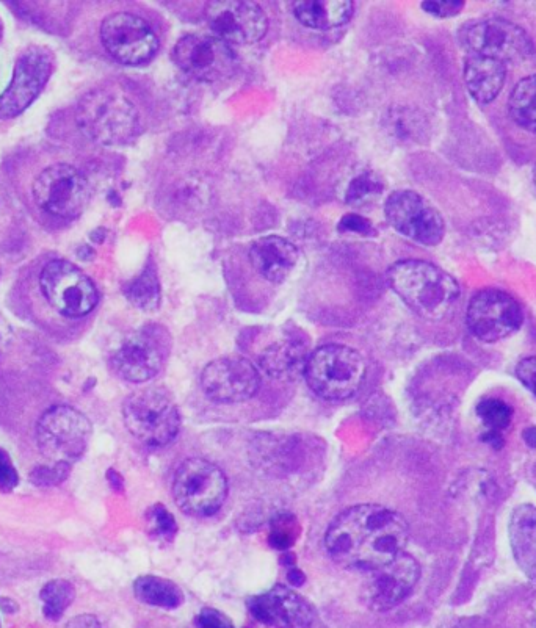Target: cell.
Segmentation results:
<instances>
[{
  "label": "cell",
  "instance_id": "obj_1",
  "mask_svg": "<svg viewBox=\"0 0 536 628\" xmlns=\"http://www.w3.org/2000/svg\"><path fill=\"white\" fill-rule=\"evenodd\" d=\"M408 524L402 514L380 505L345 509L326 531L331 560L344 569L372 572L402 555Z\"/></svg>",
  "mask_w": 536,
  "mask_h": 628
},
{
  "label": "cell",
  "instance_id": "obj_2",
  "mask_svg": "<svg viewBox=\"0 0 536 628\" xmlns=\"http://www.w3.org/2000/svg\"><path fill=\"white\" fill-rule=\"evenodd\" d=\"M388 281L406 306L431 322L449 317L461 296L455 278L424 260L397 262L389 268Z\"/></svg>",
  "mask_w": 536,
  "mask_h": 628
},
{
  "label": "cell",
  "instance_id": "obj_3",
  "mask_svg": "<svg viewBox=\"0 0 536 628\" xmlns=\"http://www.w3.org/2000/svg\"><path fill=\"white\" fill-rule=\"evenodd\" d=\"M76 123L98 145H126L137 135V107L118 88H96L80 99Z\"/></svg>",
  "mask_w": 536,
  "mask_h": 628
},
{
  "label": "cell",
  "instance_id": "obj_4",
  "mask_svg": "<svg viewBox=\"0 0 536 628\" xmlns=\"http://www.w3.org/2000/svg\"><path fill=\"white\" fill-rule=\"evenodd\" d=\"M123 419L135 439L151 447L171 444L181 430V414L173 397L159 387L137 390L123 405Z\"/></svg>",
  "mask_w": 536,
  "mask_h": 628
},
{
  "label": "cell",
  "instance_id": "obj_5",
  "mask_svg": "<svg viewBox=\"0 0 536 628\" xmlns=\"http://www.w3.org/2000/svg\"><path fill=\"white\" fill-rule=\"evenodd\" d=\"M306 381L325 400H347L358 392L366 376L361 354L345 345H325L309 354Z\"/></svg>",
  "mask_w": 536,
  "mask_h": 628
},
{
  "label": "cell",
  "instance_id": "obj_6",
  "mask_svg": "<svg viewBox=\"0 0 536 628\" xmlns=\"http://www.w3.org/2000/svg\"><path fill=\"white\" fill-rule=\"evenodd\" d=\"M226 495L228 481L225 473L206 459H187L174 475V502L189 516H212L220 511Z\"/></svg>",
  "mask_w": 536,
  "mask_h": 628
},
{
  "label": "cell",
  "instance_id": "obj_7",
  "mask_svg": "<svg viewBox=\"0 0 536 628\" xmlns=\"http://www.w3.org/2000/svg\"><path fill=\"white\" fill-rule=\"evenodd\" d=\"M91 431L93 426L82 412L71 406H54L38 422V447L54 464H71L87 452Z\"/></svg>",
  "mask_w": 536,
  "mask_h": 628
},
{
  "label": "cell",
  "instance_id": "obj_8",
  "mask_svg": "<svg viewBox=\"0 0 536 628\" xmlns=\"http://www.w3.org/2000/svg\"><path fill=\"white\" fill-rule=\"evenodd\" d=\"M33 199L41 210L66 220L82 215L90 203L91 190L84 174L68 163H55L33 182Z\"/></svg>",
  "mask_w": 536,
  "mask_h": 628
},
{
  "label": "cell",
  "instance_id": "obj_9",
  "mask_svg": "<svg viewBox=\"0 0 536 628\" xmlns=\"http://www.w3.org/2000/svg\"><path fill=\"white\" fill-rule=\"evenodd\" d=\"M41 292L58 314L84 317L98 304L95 282L68 260H52L41 271Z\"/></svg>",
  "mask_w": 536,
  "mask_h": 628
},
{
  "label": "cell",
  "instance_id": "obj_10",
  "mask_svg": "<svg viewBox=\"0 0 536 628\" xmlns=\"http://www.w3.org/2000/svg\"><path fill=\"white\" fill-rule=\"evenodd\" d=\"M460 40L472 54L502 63L524 60L535 49L526 30L502 18L479 19L464 24Z\"/></svg>",
  "mask_w": 536,
  "mask_h": 628
},
{
  "label": "cell",
  "instance_id": "obj_11",
  "mask_svg": "<svg viewBox=\"0 0 536 628\" xmlns=\"http://www.w3.org/2000/svg\"><path fill=\"white\" fill-rule=\"evenodd\" d=\"M54 65L48 47L30 46L19 55L10 85L0 94V120H11L29 109L51 79Z\"/></svg>",
  "mask_w": 536,
  "mask_h": 628
},
{
  "label": "cell",
  "instance_id": "obj_12",
  "mask_svg": "<svg viewBox=\"0 0 536 628\" xmlns=\"http://www.w3.org/2000/svg\"><path fill=\"white\" fill-rule=\"evenodd\" d=\"M384 213L395 231L419 245H439L446 235V223L439 210L413 190L392 193L384 204Z\"/></svg>",
  "mask_w": 536,
  "mask_h": 628
},
{
  "label": "cell",
  "instance_id": "obj_13",
  "mask_svg": "<svg viewBox=\"0 0 536 628\" xmlns=\"http://www.w3.org/2000/svg\"><path fill=\"white\" fill-rule=\"evenodd\" d=\"M176 65L201 82H218L234 74L237 57L231 44L215 35L192 33L176 43L173 51Z\"/></svg>",
  "mask_w": 536,
  "mask_h": 628
},
{
  "label": "cell",
  "instance_id": "obj_14",
  "mask_svg": "<svg viewBox=\"0 0 536 628\" xmlns=\"http://www.w3.org/2000/svg\"><path fill=\"white\" fill-rule=\"evenodd\" d=\"M466 322L477 339L494 343L518 333L524 314L518 301L504 290L483 289L472 296Z\"/></svg>",
  "mask_w": 536,
  "mask_h": 628
},
{
  "label": "cell",
  "instance_id": "obj_15",
  "mask_svg": "<svg viewBox=\"0 0 536 628\" xmlns=\"http://www.w3.org/2000/svg\"><path fill=\"white\" fill-rule=\"evenodd\" d=\"M101 41L116 62L138 66L153 60L159 38L145 19L132 13H113L102 21Z\"/></svg>",
  "mask_w": 536,
  "mask_h": 628
},
{
  "label": "cell",
  "instance_id": "obj_16",
  "mask_svg": "<svg viewBox=\"0 0 536 628\" xmlns=\"http://www.w3.org/2000/svg\"><path fill=\"white\" fill-rule=\"evenodd\" d=\"M421 577V566L403 552L391 563L370 572L363 586V600L372 611H389L410 596Z\"/></svg>",
  "mask_w": 536,
  "mask_h": 628
},
{
  "label": "cell",
  "instance_id": "obj_17",
  "mask_svg": "<svg viewBox=\"0 0 536 628\" xmlns=\"http://www.w3.org/2000/svg\"><path fill=\"white\" fill-rule=\"evenodd\" d=\"M204 394L215 403H243L258 394L261 376L248 359L221 358L207 365L201 375Z\"/></svg>",
  "mask_w": 536,
  "mask_h": 628
},
{
  "label": "cell",
  "instance_id": "obj_18",
  "mask_svg": "<svg viewBox=\"0 0 536 628\" xmlns=\"http://www.w3.org/2000/svg\"><path fill=\"white\" fill-rule=\"evenodd\" d=\"M206 21L215 37L228 44L258 43L268 27L264 10L253 2H211Z\"/></svg>",
  "mask_w": 536,
  "mask_h": 628
},
{
  "label": "cell",
  "instance_id": "obj_19",
  "mask_svg": "<svg viewBox=\"0 0 536 628\" xmlns=\"http://www.w3.org/2000/svg\"><path fill=\"white\" fill-rule=\"evenodd\" d=\"M165 359L159 340L135 333L118 343L110 354L113 372L129 383H146L160 372Z\"/></svg>",
  "mask_w": 536,
  "mask_h": 628
},
{
  "label": "cell",
  "instance_id": "obj_20",
  "mask_svg": "<svg viewBox=\"0 0 536 628\" xmlns=\"http://www.w3.org/2000/svg\"><path fill=\"white\" fill-rule=\"evenodd\" d=\"M254 619L273 628H308L314 621V610L300 594L275 586L248 602Z\"/></svg>",
  "mask_w": 536,
  "mask_h": 628
},
{
  "label": "cell",
  "instance_id": "obj_21",
  "mask_svg": "<svg viewBox=\"0 0 536 628\" xmlns=\"http://www.w3.org/2000/svg\"><path fill=\"white\" fill-rule=\"evenodd\" d=\"M298 256L300 254L294 243L276 235L262 237L251 246L250 250V260L254 270L258 271L262 278L275 284L289 278L295 265L298 264Z\"/></svg>",
  "mask_w": 536,
  "mask_h": 628
},
{
  "label": "cell",
  "instance_id": "obj_22",
  "mask_svg": "<svg viewBox=\"0 0 536 628\" xmlns=\"http://www.w3.org/2000/svg\"><path fill=\"white\" fill-rule=\"evenodd\" d=\"M507 79L505 63L482 55H469L464 65L466 87L475 101L489 104L499 96Z\"/></svg>",
  "mask_w": 536,
  "mask_h": 628
},
{
  "label": "cell",
  "instance_id": "obj_23",
  "mask_svg": "<svg viewBox=\"0 0 536 628\" xmlns=\"http://www.w3.org/2000/svg\"><path fill=\"white\" fill-rule=\"evenodd\" d=\"M510 544L521 571L536 583V508L521 505L510 519Z\"/></svg>",
  "mask_w": 536,
  "mask_h": 628
},
{
  "label": "cell",
  "instance_id": "obj_24",
  "mask_svg": "<svg viewBox=\"0 0 536 628\" xmlns=\"http://www.w3.org/2000/svg\"><path fill=\"white\" fill-rule=\"evenodd\" d=\"M308 359V348L303 343L283 340L262 351L259 365L272 378L292 381L305 375Z\"/></svg>",
  "mask_w": 536,
  "mask_h": 628
},
{
  "label": "cell",
  "instance_id": "obj_25",
  "mask_svg": "<svg viewBox=\"0 0 536 628\" xmlns=\"http://www.w3.org/2000/svg\"><path fill=\"white\" fill-rule=\"evenodd\" d=\"M295 18L314 30H330L342 26L352 18V2H330V0H308V2H295L292 5Z\"/></svg>",
  "mask_w": 536,
  "mask_h": 628
},
{
  "label": "cell",
  "instance_id": "obj_26",
  "mask_svg": "<svg viewBox=\"0 0 536 628\" xmlns=\"http://www.w3.org/2000/svg\"><path fill=\"white\" fill-rule=\"evenodd\" d=\"M135 597L149 607L174 610L184 603V592L176 583L156 575H145L135 580Z\"/></svg>",
  "mask_w": 536,
  "mask_h": 628
},
{
  "label": "cell",
  "instance_id": "obj_27",
  "mask_svg": "<svg viewBox=\"0 0 536 628\" xmlns=\"http://www.w3.org/2000/svg\"><path fill=\"white\" fill-rule=\"evenodd\" d=\"M511 120L536 134V74L522 79L508 99Z\"/></svg>",
  "mask_w": 536,
  "mask_h": 628
},
{
  "label": "cell",
  "instance_id": "obj_28",
  "mask_svg": "<svg viewBox=\"0 0 536 628\" xmlns=\"http://www.w3.org/2000/svg\"><path fill=\"white\" fill-rule=\"evenodd\" d=\"M477 414L486 428V434L483 441L493 445V447H502V431L507 430L513 420V409L499 400V398H486L477 405Z\"/></svg>",
  "mask_w": 536,
  "mask_h": 628
},
{
  "label": "cell",
  "instance_id": "obj_29",
  "mask_svg": "<svg viewBox=\"0 0 536 628\" xmlns=\"http://www.w3.org/2000/svg\"><path fill=\"white\" fill-rule=\"evenodd\" d=\"M41 602H43L44 618L49 621H58L63 613L68 610L76 597V589L68 580H52L41 589Z\"/></svg>",
  "mask_w": 536,
  "mask_h": 628
},
{
  "label": "cell",
  "instance_id": "obj_30",
  "mask_svg": "<svg viewBox=\"0 0 536 628\" xmlns=\"http://www.w3.org/2000/svg\"><path fill=\"white\" fill-rule=\"evenodd\" d=\"M127 300L142 311H156L160 303L159 281L153 270H146L143 275L124 289Z\"/></svg>",
  "mask_w": 536,
  "mask_h": 628
},
{
  "label": "cell",
  "instance_id": "obj_31",
  "mask_svg": "<svg viewBox=\"0 0 536 628\" xmlns=\"http://www.w3.org/2000/svg\"><path fill=\"white\" fill-rule=\"evenodd\" d=\"M388 129L402 141H419L424 138L427 123L419 113L410 109H395L388 116Z\"/></svg>",
  "mask_w": 536,
  "mask_h": 628
},
{
  "label": "cell",
  "instance_id": "obj_32",
  "mask_svg": "<svg viewBox=\"0 0 536 628\" xmlns=\"http://www.w3.org/2000/svg\"><path fill=\"white\" fill-rule=\"evenodd\" d=\"M381 193H383V184L377 176L372 173L361 174L353 179L348 187L347 203L352 206H363L374 201Z\"/></svg>",
  "mask_w": 536,
  "mask_h": 628
},
{
  "label": "cell",
  "instance_id": "obj_33",
  "mask_svg": "<svg viewBox=\"0 0 536 628\" xmlns=\"http://www.w3.org/2000/svg\"><path fill=\"white\" fill-rule=\"evenodd\" d=\"M71 473V464L65 462H57L52 466H41L30 472V481L38 488H52L62 484Z\"/></svg>",
  "mask_w": 536,
  "mask_h": 628
},
{
  "label": "cell",
  "instance_id": "obj_34",
  "mask_svg": "<svg viewBox=\"0 0 536 628\" xmlns=\"http://www.w3.org/2000/svg\"><path fill=\"white\" fill-rule=\"evenodd\" d=\"M148 527L149 530L153 531L156 538L165 539H171V536L176 533V528H178L174 522V517L163 505H156L149 509Z\"/></svg>",
  "mask_w": 536,
  "mask_h": 628
},
{
  "label": "cell",
  "instance_id": "obj_35",
  "mask_svg": "<svg viewBox=\"0 0 536 628\" xmlns=\"http://www.w3.org/2000/svg\"><path fill=\"white\" fill-rule=\"evenodd\" d=\"M294 519L292 517H278L272 528L270 541L278 549H287L294 544Z\"/></svg>",
  "mask_w": 536,
  "mask_h": 628
},
{
  "label": "cell",
  "instance_id": "obj_36",
  "mask_svg": "<svg viewBox=\"0 0 536 628\" xmlns=\"http://www.w3.org/2000/svg\"><path fill=\"white\" fill-rule=\"evenodd\" d=\"M463 0H430L422 4V10L436 18H453L463 11Z\"/></svg>",
  "mask_w": 536,
  "mask_h": 628
},
{
  "label": "cell",
  "instance_id": "obj_37",
  "mask_svg": "<svg viewBox=\"0 0 536 628\" xmlns=\"http://www.w3.org/2000/svg\"><path fill=\"white\" fill-rule=\"evenodd\" d=\"M19 475L13 461L5 450L0 448V491L11 492L18 486Z\"/></svg>",
  "mask_w": 536,
  "mask_h": 628
},
{
  "label": "cell",
  "instance_id": "obj_38",
  "mask_svg": "<svg viewBox=\"0 0 536 628\" xmlns=\"http://www.w3.org/2000/svg\"><path fill=\"white\" fill-rule=\"evenodd\" d=\"M196 625L198 628H234L225 614L214 608H204L196 619Z\"/></svg>",
  "mask_w": 536,
  "mask_h": 628
},
{
  "label": "cell",
  "instance_id": "obj_39",
  "mask_svg": "<svg viewBox=\"0 0 536 628\" xmlns=\"http://www.w3.org/2000/svg\"><path fill=\"white\" fill-rule=\"evenodd\" d=\"M516 376L536 397V356L522 359L516 367Z\"/></svg>",
  "mask_w": 536,
  "mask_h": 628
},
{
  "label": "cell",
  "instance_id": "obj_40",
  "mask_svg": "<svg viewBox=\"0 0 536 628\" xmlns=\"http://www.w3.org/2000/svg\"><path fill=\"white\" fill-rule=\"evenodd\" d=\"M342 231L358 232V234H369L370 223L364 218L356 217V215H348L341 221Z\"/></svg>",
  "mask_w": 536,
  "mask_h": 628
},
{
  "label": "cell",
  "instance_id": "obj_41",
  "mask_svg": "<svg viewBox=\"0 0 536 628\" xmlns=\"http://www.w3.org/2000/svg\"><path fill=\"white\" fill-rule=\"evenodd\" d=\"M63 628H102L98 619L91 614H80L77 618L71 619Z\"/></svg>",
  "mask_w": 536,
  "mask_h": 628
},
{
  "label": "cell",
  "instance_id": "obj_42",
  "mask_svg": "<svg viewBox=\"0 0 536 628\" xmlns=\"http://www.w3.org/2000/svg\"><path fill=\"white\" fill-rule=\"evenodd\" d=\"M11 337H13V331H11L7 320L0 315V354L7 350L8 345L11 343Z\"/></svg>",
  "mask_w": 536,
  "mask_h": 628
},
{
  "label": "cell",
  "instance_id": "obj_43",
  "mask_svg": "<svg viewBox=\"0 0 536 628\" xmlns=\"http://www.w3.org/2000/svg\"><path fill=\"white\" fill-rule=\"evenodd\" d=\"M526 627L536 628V592L533 594L532 599L529 600V605H527Z\"/></svg>",
  "mask_w": 536,
  "mask_h": 628
},
{
  "label": "cell",
  "instance_id": "obj_44",
  "mask_svg": "<svg viewBox=\"0 0 536 628\" xmlns=\"http://www.w3.org/2000/svg\"><path fill=\"white\" fill-rule=\"evenodd\" d=\"M0 608H2L5 613H16V611L19 610L15 600L5 599V597H0Z\"/></svg>",
  "mask_w": 536,
  "mask_h": 628
},
{
  "label": "cell",
  "instance_id": "obj_45",
  "mask_svg": "<svg viewBox=\"0 0 536 628\" xmlns=\"http://www.w3.org/2000/svg\"><path fill=\"white\" fill-rule=\"evenodd\" d=\"M524 439L530 447H536V426H532L529 430L524 431Z\"/></svg>",
  "mask_w": 536,
  "mask_h": 628
},
{
  "label": "cell",
  "instance_id": "obj_46",
  "mask_svg": "<svg viewBox=\"0 0 536 628\" xmlns=\"http://www.w3.org/2000/svg\"><path fill=\"white\" fill-rule=\"evenodd\" d=\"M109 481L110 484H112L113 488L116 489V491H118V489H121V477L120 475H118V473L115 472V470H110Z\"/></svg>",
  "mask_w": 536,
  "mask_h": 628
},
{
  "label": "cell",
  "instance_id": "obj_47",
  "mask_svg": "<svg viewBox=\"0 0 536 628\" xmlns=\"http://www.w3.org/2000/svg\"><path fill=\"white\" fill-rule=\"evenodd\" d=\"M533 182H535V187H536V167H535V170H533Z\"/></svg>",
  "mask_w": 536,
  "mask_h": 628
}]
</instances>
